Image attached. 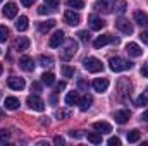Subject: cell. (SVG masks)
Listing matches in <instances>:
<instances>
[{"label":"cell","mask_w":148,"mask_h":146,"mask_svg":"<svg viewBox=\"0 0 148 146\" xmlns=\"http://www.w3.org/2000/svg\"><path fill=\"white\" fill-rule=\"evenodd\" d=\"M7 38H9V29H7V26H0V43L7 41Z\"/></svg>","instance_id":"cell-32"},{"label":"cell","mask_w":148,"mask_h":146,"mask_svg":"<svg viewBox=\"0 0 148 146\" xmlns=\"http://www.w3.org/2000/svg\"><path fill=\"white\" fill-rule=\"evenodd\" d=\"M77 36H79V40H81L83 43H88V41H90V33H88V31H79Z\"/></svg>","instance_id":"cell-36"},{"label":"cell","mask_w":148,"mask_h":146,"mask_svg":"<svg viewBox=\"0 0 148 146\" xmlns=\"http://www.w3.org/2000/svg\"><path fill=\"white\" fill-rule=\"evenodd\" d=\"M88 23H90V28H91L93 31H100V29L105 26V21H102V17H98V16H95V14H91V16L88 17Z\"/></svg>","instance_id":"cell-14"},{"label":"cell","mask_w":148,"mask_h":146,"mask_svg":"<svg viewBox=\"0 0 148 146\" xmlns=\"http://www.w3.org/2000/svg\"><path fill=\"white\" fill-rule=\"evenodd\" d=\"M60 72H62L64 77H73V76H74V67L67 65V64H64V65L60 67Z\"/></svg>","instance_id":"cell-29"},{"label":"cell","mask_w":148,"mask_h":146,"mask_svg":"<svg viewBox=\"0 0 148 146\" xmlns=\"http://www.w3.org/2000/svg\"><path fill=\"white\" fill-rule=\"evenodd\" d=\"M76 52H77V43L71 38V40L66 41V46L60 50V59L62 60H69V59H73L76 55Z\"/></svg>","instance_id":"cell-2"},{"label":"cell","mask_w":148,"mask_h":146,"mask_svg":"<svg viewBox=\"0 0 148 146\" xmlns=\"http://www.w3.org/2000/svg\"><path fill=\"white\" fill-rule=\"evenodd\" d=\"M26 103H28V107L31 110H36V112H41V110L45 108V102L38 95H29L28 100H26Z\"/></svg>","instance_id":"cell-4"},{"label":"cell","mask_w":148,"mask_h":146,"mask_svg":"<svg viewBox=\"0 0 148 146\" xmlns=\"http://www.w3.org/2000/svg\"><path fill=\"white\" fill-rule=\"evenodd\" d=\"M21 3H23L24 7H31V5L35 3V0H21Z\"/></svg>","instance_id":"cell-44"},{"label":"cell","mask_w":148,"mask_h":146,"mask_svg":"<svg viewBox=\"0 0 148 146\" xmlns=\"http://www.w3.org/2000/svg\"><path fill=\"white\" fill-rule=\"evenodd\" d=\"M7 138H9V132H7L5 129H0V145H2V143H5V141H7Z\"/></svg>","instance_id":"cell-39"},{"label":"cell","mask_w":148,"mask_h":146,"mask_svg":"<svg viewBox=\"0 0 148 146\" xmlns=\"http://www.w3.org/2000/svg\"><path fill=\"white\" fill-rule=\"evenodd\" d=\"M50 12H53V10H52L48 5H40V7H38V14H40V16H48Z\"/></svg>","instance_id":"cell-34"},{"label":"cell","mask_w":148,"mask_h":146,"mask_svg":"<svg viewBox=\"0 0 148 146\" xmlns=\"http://www.w3.org/2000/svg\"><path fill=\"white\" fill-rule=\"evenodd\" d=\"M114 9H115L119 14H124V12L127 10V3H126V0H115V2H114Z\"/></svg>","instance_id":"cell-27"},{"label":"cell","mask_w":148,"mask_h":146,"mask_svg":"<svg viewBox=\"0 0 148 146\" xmlns=\"http://www.w3.org/2000/svg\"><path fill=\"white\" fill-rule=\"evenodd\" d=\"M53 26H55V21H53V19H48V21H45V23H40V24H38V29H40V33H47V31H50Z\"/></svg>","instance_id":"cell-25"},{"label":"cell","mask_w":148,"mask_h":146,"mask_svg":"<svg viewBox=\"0 0 148 146\" xmlns=\"http://www.w3.org/2000/svg\"><path fill=\"white\" fill-rule=\"evenodd\" d=\"M140 72H141V76H143V77H148V65H143Z\"/></svg>","instance_id":"cell-46"},{"label":"cell","mask_w":148,"mask_h":146,"mask_svg":"<svg viewBox=\"0 0 148 146\" xmlns=\"http://www.w3.org/2000/svg\"><path fill=\"white\" fill-rule=\"evenodd\" d=\"M62 41H64V31H55L48 40V46L50 48H59L62 45Z\"/></svg>","instance_id":"cell-13"},{"label":"cell","mask_w":148,"mask_h":146,"mask_svg":"<svg viewBox=\"0 0 148 146\" xmlns=\"http://www.w3.org/2000/svg\"><path fill=\"white\" fill-rule=\"evenodd\" d=\"M109 67H110V71H114V72H122V71L131 69L133 64L129 60L122 59V57H112L110 60H109Z\"/></svg>","instance_id":"cell-1"},{"label":"cell","mask_w":148,"mask_h":146,"mask_svg":"<svg viewBox=\"0 0 148 146\" xmlns=\"http://www.w3.org/2000/svg\"><path fill=\"white\" fill-rule=\"evenodd\" d=\"M71 136L73 138H81L83 136V131H71Z\"/></svg>","instance_id":"cell-45"},{"label":"cell","mask_w":148,"mask_h":146,"mask_svg":"<svg viewBox=\"0 0 148 146\" xmlns=\"http://www.w3.org/2000/svg\"><path fill=\"white\" fill-rule=\"evenodd\" d=\"M53 143H55V145H64L66 141H64V138H60V136H55V138H53Z\"/></svg>","instance_id":"cell-42"},{"label":"cell","mask_w":148,"mask_h":146,"mask_svg":"<svg viewBox=\"0 0 148 146\" xmlns=\"http://www.w3.org/2000/svg\"><path fill=\"white\" fill-rule=\"evenodd\" d=\"M64 88H66V83H64V81L57 84V91H60V89H64Z\"/></svg>","instance_id":"cell-47"},{"label":"cell","mask_w":148,"mask_h":146,"mask_svg":"<svg viewBox=\"0 0 148 146\" xmlns=\"http://www.w3.org/2000/svg\"><path fill=\"white\" fill-rule=\"evenodd\" d=\"M83 65H84V69H86L88 72H100V71H103V64H102V60H98L97 57H88V59H84V60H83Z\"/></svg>","instance_id":"cell-3"},{"label":"cell","mask_w":148,"mask_h":146,"mask_svg":"<svg viewBox=\"0 0 148 146\" xmlns=\"http://www.w3.org/2000/svg\"><path fill=\"white\" fill-rule=\"evenodd\" d=\"M107 43H119V40L115 36H112V35H102V36H98L93 41L95 48H102V46H105Z\"/></svg>","instance_id":"cell-7"},{"label":"cell","mask_w":148,"mask_h":146,"mask_svg":"<svg viewBox=\"0 0 148 146\" xmlns=\"http://www.w3.org/2000/svg\"><path fill=\"white\" fill-rule=\"evenodd\" d=\"M29 28V21H28V17L26 16H21L17 21H16V29L17 31H26Z\"/></svg>","instance_id":"cell-21"},{"label":"cell","mask_w":148,"mask_h":146,"mask_svg":"<svg viewBox=\"0 0 148 146\" xmlns=\"http://www.w3.org/2000/svg\"><path fill=\"white\" fill-rule=\"evenodd\" d=\"M147 95H148V88H147Z\"/></svg>","instance_id":"cell-54"},{"label":"cell","mask_w":148,"mask_h":146,"mask_svg":"<svg viewBox=\"0 0 148 146\" xmlns=\"http://www.w3.org/2000/svg\"><path fill=\"white\" fill-rule=\"evenodd\" d=\"M0 3H2V0H0Z\"/></svg>","instance_id":"cell-55"},{"label":"cell","mask_w":148,"mask_h":146,"mask_svg":"<svg viewBox=\"0 0 148 146\" xmlns=\"http://www.w3.org/2000/svg\"><path fill=\"white\" fill-rule=\"evenodd\" d=\"M31 89H35L36 93H40V91H41V84H40V83H33V84H31Z\"/></svg>","instance_id":"cell-43"},{"label":"cell","mask_w":148,"mask_h":146,"mask_svg":"<svg viewBox=\"0 0 148 146\" xmlns=\"http://www.w3.org/2000/svg\"><path fill=\"white\" fill-rule=\"evenodd\" d=\"M3 16L5 17H9V19H14L16 17V14H17V5L14 3V2H7L5 5H3Z\"/></svg>","instance_id":"cell-16"},{"label":"cell","mask_w":148,"mask_h":146,"mask_svg":"<svg viewBox=\"0 0 148 146\" xmlns=\"http://www.w3.org/2000/svg\"><path fill=\"white\" fill-rule=\"evenodd\" d=\"M95 9L102 14H110L114 10V0H98L95 3Z\"/></svg>","instance_id":"cell-6"},{"label":"cell","mask_w":148,"mask_h":146,"mask_svg":"<svg viewBox=\"0 0 148 146\" xmlns=\"http://www.w3.org/2000/svg\"><path fill=\"white\" fill-rule=\"evenodd\" d=\"M19 67H21L23 71H26V72H31V71H35V62H33L31 57L23 55V57L19 59Z\"/></svg>","instance_id":"cell-10"},{"label":"cell","mask_w":148,"mask_h":146,"mask_svg":"<svg viewBox=\"0 0 148 146\" xmlns=\"http://www.w3.org/2000/svg\"><path fill=\"white\" fill-rule=\"evenodd\" d=\"M127 141H129V143H136V141H140V131H138V129L129 131V132H127Z\"/></svg>","instance_id":"cell-30"},{"label":"cell","mask_w":148,"mask_h":146,"mask_svg":"<svg viewBox=\"0 0 148 146\" xmlns=\"http://www.w3.org/2000/svg\"><path fill=\"white\" fill-rule=\"evenodd\" d=\"M86 86H88V84H86L84 81H79V88H81V89H86Z\"/></svg>","instance_id":"cell-50"},{"label":"cell","mask_w":148,"mask_h":146,"mask_svg":"<svg viewBox=\"0 0 148 146\" xmlns=\"http://www.w3.org/2000/svg\"><path fill=\"white\" fill-rule=\"evenodd\" d=\"M0 53H2V50H0Z\"/></svg>","instance_id":"cell-56"},{"label":"cell","mask_w":148,"mask_h":146,"mask_svg":"<svg viewBox=\"0 0 148 146\" xmlns=\"http://www.w3.org/2000/svg\"><path fill=\"white\" fill-rule=\"evenodd\" d=\"M126 52L131 55V57H141L143 55V50H141V46L138 45V43H127L126 45Z\"/></svg>","instance_id":"cell-17"},{"label":"cell","mask_w":148,"mask_h":146,"mask_svg":"<svg viewBox=\"0 0 148 146\" xmlns=\"http://www.w3.org/2000/svg\"><path fill=\"white\" fill-rule=\"evenodd\" d=\"M66 103L71 107V105H77L79 103V93L77 91H69L67 96H66Z\"/></svg>","instance_id":"cell-23"},{"label":"cell","mask_w":148,"mask_h":146,"mask_svg":"<svg viewBox=\"0 0 148 146\" xmlns=\"http://www.w3.org/2000/svg\"><path fill=\"white\" fill-rule=\"evenodd\" d=\"M3 117H5V112H3V110L0 108V120H2V119H3Z\"/></svg>","instance_id":"cell-52"},{"label":"cell","mask_w":148,"mask_h":146,"mask_svg":"<svg viewBox=\"0 0 148 146\" xmlns=\"http://www.w3.org/2000/svg\"><path fill=\"white\" fill-rule=\"evenodd\" d=\"M7 84H9V88H10V89H16V91H21V89H24V86H26L24 79H23V77H16V76L9 77Z\"/></svg>","instance_id":"cell-11"},{"label":"cell","mask_w":148,"mask_h":146,"mask_svg":"<svg viewBox=\"0 0 148 146\" xmlns=\"http://www.w3.org/2000/svg\"><path fill=\"white\" fill-rule=\"evenodd\" d=\"M40 64H41L43 67H48V65H52V57L41 55V57H40Z\"/></svg>","instance_id":"cell-35"},{"label":"cell","mask_w":148,"mask_h":146,"mask_svg":"<svg viewBox=\"0 0 148 146\" xmlns=\"http://www.w3.org/2000/svg\"><path fill=\"white\" fill-rule=\"evenodd\" d=\"M45 5H48L52 10H55L59 7V0H45Z\"/></svg>","instance_id":"cell-38"},{"label":"cell","mask_w":148,"mask_h":146,"mask_svg":"<svg viewBox=\"0 0 148 146\" xmlns=\"http://www.w3.org/2000/svg\"><path fill=\"white\" fill-rule=\"evenodd\" d=\"M93 89L98 93H105L109 89V79L107 77H97L93 81Z\"/></svg>","instance_id":"cell-12"},{"label":"cell","mask_w":148,"mask_h":146,"mask_svg":"<svg viewBox=\"0 0 148 146\" xmlns=\"http://www.w3.org/2000/svg\"><path fill=\"white\" fill-rule=\"evenodd\" d=\"M133 17H134V23H136V24H140V26H143V28H148V14L141 12V10H136Z\"/></svg>","instance_id":"cell-18"},{"label":"cell","mask_w":148,"mask_h":146,"mask_svg":"<svg viewBox=\"0 0 148 146\" xmlns=\"http://www.w3.org/2000/svg\"><path fill=\"white\" fill-rule=\"evenodd\" d=\"M91 102H93V98H91L90 95H84V96L79 98V103H77V105H79V108L83 110V112H86V110L91 107Z\"/></svg>","instance_id":"cell-20"},{"label":"cell","mask_w":148,"mask_h":146,"mask_svg":"<svg viewBox=\"0 0 148 146\" xmlns=\"http://www.w3.org/2000/svg\"><path fill=\"white\" fill-rule=\"evenodd\" d=\"M115 28H117L121 33H124V35H131V33H133V24H131L127 19H124V17H119V19L115 21Z\"/></svg>","instance_id":"cell-5"},{"label":"cell","mask_w":148,"mask_h":146,"mask_svg":"<svg viewBox=\"0 0 148 146\" xmlns=\"http://www.w3.org/2000/svg\"><path fill=\"white\" fill-rule=\"evenodd\" d=\"M41 81H43V84H47V86H52L53 83H55V76L52 72H45L41 76Z\"/></svg>","instance_id":"cell-28"},{"label":"cell","mask_w":148,"mask_h":146,"mask_svg":"<svg viewBox=\"0 0 148 146\" xmlns=\"http://www.w3.org/2000/svg\"><path fill=\"white\" fill-rule=\"evenodd\" d=\"M67 5H69V9H83L84 2L83 0H67Z\"/></svg>","instance_id":"cell-31"},{"label":"cell","mask_w":148,"mask_h":146,"mask_svg":"<svg viewBox=\"0 0 148 146\" xmlns=\"http://www.w3.org/2000/svg\"><path fill=\"white\" fill-rule=\"evenodd\" d=\"M141 120L148 122V110H147V112H143V115H141Z\"/></svg>","instance_id":"cell-49"},{"label":"cell","mask_w":148,"mask_h":146,"mask_svg":"<svg viewBox=\"0 0 148 146\" xmlns=\"http://www.w3.org/2000/svg\"><path fill=\"white\" fill-rule=\"evenodd\" d=\"M86 138H88V141L93 143V145H102V134H100V132H88Z\"/></svg>","instance_id":"cell-26"},{"label":"cell","mask_w":148,"mask_h":146,"mask_svg":"<svg viewBox=\"0 0 148 146\" xmlns=\"http://www.w3.org/2000/svg\"><path fill=\"white\" fill-rule=\"evenodd\" d=\"M93 129L97 132H100V134H109V132H112V126L109 122H95L93 124Z\"/></svg>","instance_id":"cell-19"},{"label":"cell","mask_w":148,"mask_h":146,"mask_svg":"<svg viewBox=\"0 0 148 146\" xmlns=\"http://www.w3.org/2000/svg\"><path fill=\"white\" fill-rule=\"evenodd\" d=\"M136 105H138V107H145V105H148V95H140V96L136 98Z\"/></svg>","instance_id":"cell-33"},{"label":"cell","mask_w":148,"mask_h":146,"mask_svg":"<svg viewBox=\"0 0 148 146\" xmlns=\"http://www.w3.org/2000/svg\"><path fill=\"white\" fill-rule=\"evenodd\" d=\"M129 117H131V112L127 108H122V110H117L115 113H114V119H115V122L117 124H126L127 120H129Z\"/></svg>","instance_id":"cell-15"},{"label":"cell","mask_w":148,"mask_h":146,"mask_svg":"<svg viewBox=\"0 0 148 146\" xmlns=\"http://www.w3.org/2000/svg\"><path fill=\"white\" fill-rule=\"evenodd\" d=\"M119 95H121V100H126L131 95V83L127 79H121L119 81Z\"/></svg>","instance_id":"cell-8"},{"label":"cell","mask_w":148,"mask_h":146,"mask_svg":"<svg viewBox=\"0 0 148 146\" xmlns=\"http://www.w3.org/2000/svg\"><path fill=\"white\" fill-rule=\"evenodd\" d=\"M57 117H59V119H67V117H71V112L67 108H62V110L57 112Z\"/></svg>","instance_id":"cell-37"},{"label":"cell","mask_w":148,"mask_h":146,"mask_svg":"<svg viewBox=\"0 0 148 146\" xmlns=\"http://www.w3.org/2000/svg\"><path fill=\"white\" fill-rule=\"evenodd\" d=\"M2 71H3V65L0 64V76H2Z\"/></svg>","instance_id":"cell-53"},{"label":"cell","mask_w":148,"mask_h":146,"mask_svg":"<svg viewBox=\"0 0 148 146\" xmlns=\"http://www.w3.org/2000/svg\"><path fill=\"white\" fill-rule=\"evenodd\" d=\"M19 100L16 98V96H7L5 98V108H9V110H16V108H19Z\"/></svg>","instance_id":"cell-24"},{"label":"cell","mask_w":148,"mask_h":146,"mask_svg":"<svg viewBox=\"0 0 148 146\" xmlns=\"http://www.w3.org/2000/svg\"><path fill=\"white\" fill-rule=\"evenodd\" d=\"M28 46H29V40L26 36H19L16 40V48L19 50V52H24V50H28Z\"/></svg>","instance_id":"cell-22"},{"label":"cell","mask_w":148,"mask_h":146,"mask_svg":"<svg viewBox=\"0 0 148 146\" xmlns=\"http://www.w3.org/2000/svg\"><path fill=\"white\" fill-rule=\"evenodd\" d=\"M140 40H141L143 43H147V45H148V31H143V33L140 35Z\"/></svg>","instance_id":"cell-41"},{"label":"cell","mask_w":148,"mask_h":146,"mask_svg":"<svg viewBox=\"0 0 148 146\" xmlns=\"http://www.w3.org/2000/svg\"><path fill=\"white\" fill-rule=\"evenodd\" d=\"M50 103H52V105H55V103H57V96H55V95H52V96H50Z\"/></svg>","instance_id":"cell-48"},{"label":"cell","mask_w":148,"mask_h":146,"mask_svg":"<svg viewBox=\"0 0 148 146\" xmlns=\"http://www.w3.org/2000/svg\"><path fill=\"white\" fill-rule=\"evenodd\" d=\"M41 124H43V126H48V124H50V120H48V117H43V120H41Z\"/></svg>","instance_id":"cell-51"},{"label":"cell","mask_w":148,"mask_h":146,"mask_svg":"<svg viewBox=\"0 0 148 146\" xmlns=\"http://www.w3.org/2000/svg\"><path fill=\"white\" fill-rule=\"evenodd\" d=\"M64 21L67 24H71V26H77L81 23V16L77 12H74V10H66L64 12Z\"/></svg>","instance_id":"cell-9"},{"label":"cell","mask_w":148,"mask_h":146,"mask_svg":"<svg viewBox=\"0 0 148 146\" xmlns=\"http://www.w3.org/2000/svg\"><path fill=\"white\" fill-rule=\"evenodd\" d=\"M107 143H109L110 146H121V139H119V138L115 136V138H110V139H109Z\"/></svg>","instance_id":"cell-40"}]
</instances>
